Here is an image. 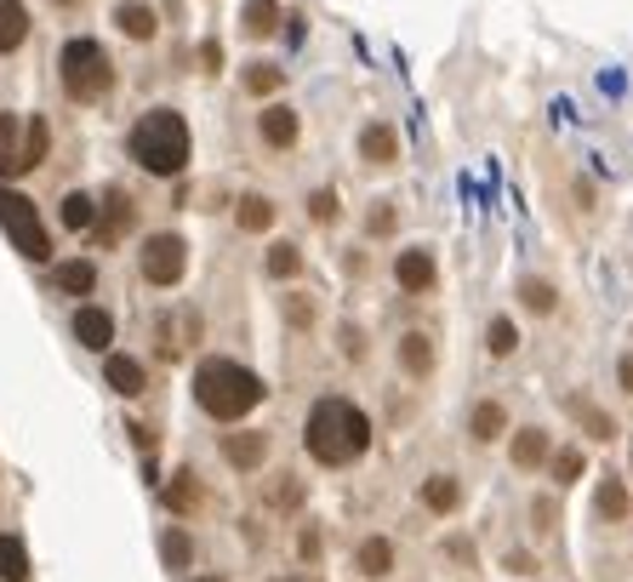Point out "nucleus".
Wrapping results in <instances>:
<instances>
[{
    "instance_id": "bb28decb",
    "label": "nucleus",
    "mask_w": 633,
    "mask_h": 582,
    "mask_svg": "<svg viewBox=\"0 0 633 582\" xmlns=\"http://www.w3.org/2000/svg\"><path fill=\"white\" fill-rule=\"evenodd\" d=\"M594 509H599V520H622L628 514V486L622 479H605V486L594 491Z\"/></svg>"
},
{
    "instance_id": "9b49d317",
    "label": "nucleus",
    "mask_w": 633,
    "mask_h": 582,
    "mask_svg": "<svg viewBox=\"0 0 633 582\" xmlns=\"http://www.w3.org/2000/svg\"><path fill=\"white\" fill-rule=\"evenodd\" d=\"M360 155H366L371 166L399 161V132H394V126H383V120H371L366 132H360Z\"/></svg>"
},
{
    "instance_id": "412c9836",
    "label": "nucleus",
    "mask_w": 633,
    "mask_h": 582,
    "mask_svg": "<svg viewBox=\"0 0 633 582\" xmlns=\"http://www.w3.org/2000/svg\"><path fill=\"white\" fill-rule=\"evenodd\" d=\"M565 412H571L582 428H588L594 440H611V435H617V417H611V412H594V406H588V400H582V394H571V400H565Z\"/></svg>"
},
{
    "instance_id": "393cba45",
    "label": "nucleus",
    "mask_w": 633,
    "mask_h": 582,
    "mask_svg": "<svg viewBox=\"0 0 633 582\" xmlns=\"http://www.w3.org/2000/svg\"><path fill=\"white\" fill-rule=\"evenodd\" d=\"M286 86V69L280 63H251L246 69V92L251 97H268V92H280Z\"/></svg>"
},
{
    "instance_id": "1a4fd4ad",
    "label": "nucleus",
    "mask_w": 633,
    "mask_h": 582,
    "mask_svg": "<svg viewBox=\"0 0 633 582\" xmlns=\"http://www.w3.org/2000/svg\"><path fill=\"white\" fill-rule=\"evenodd\" d=\"M115 23H120L126 40H155V29H160V17H155V7H148V0H120V7H115Z\"/></svg>"
},
{
    "instance_id": "dca6fc26",
    "label": "nucleus",
    "mask_w": 633,
    "mask_h": 582,
    "mask_svg": "<svg viewBox=\"0 0 633 582\" xmlns=\"http://www.w3.org/2000/svg\"><path fill=\"white\" fill-rule=\"evenodd\" d=\"M46 149H52V126H46L40 115L35 120H23V149H17V166L23 171H35L46 161Z\"/></svg>"
},
{
    "instance_id": "7ed1b4c3",
    "label": "nucleus",
    "mask_w": 633,
    "mask_h": 582,
    "mask_svg": "<svg viewBox=\"0 0 633 582\" xmlns=\"http://www.w3.org/2000/svg\"><path fill=\"white\" fill-rule=\"evenodd\" d=\"M126 149H132V161H138L143 171L177 177V171L189 166V120L177 115V109H148V115L132 126Z\"/></svg>"
},
{
    "instance_id": "2eb2a0df",
    "label": "nucleus",
    "mask_w": 633,
    "mask_h": 582,
    "mask_svg": "<svg viewBox=\"0 0 633 582\" xmlns=\"http://www.w3.org/2000/svg\"><path fill=\"white\" fill-rule=\"evenodd\" d=\"M52 286H58V292H69V297H86V292H97V263H86V258H69V263H58Z\"/></svg>"
},
{
    "instance_id": "2f4dec72",
    "label": "nucleus",
    "mask_w": 633,
    "mask_h": 582,
    "mask_svg": "<svg viewBox=\"0 0 633 582\" xmlns=\"http://www.w3.org/2000/svg\"><path fill=\"white\" fill-rule=\"evenodd\" d=\"M297 269H302V251L297 246H274L268 251V274H274V281H291Z\"/></svg>"
},
{
    "instance_id": "c85d7f7f",
    "label": "nucleus",
    "mask_w": 633,
    "mask_h": 582,
    "mask_svg": "<svg viewBox=\"0 0 633 582\" xmlns=\"http://www.w3.org/2000/svg\"><path fill=\"white\" fill-rule=\"evenodd\" d=\"M360 571H366V577H389V571H394V543L371 537V543L360 548Z\"/></svg>"
},
{
    "instance_id": "4c0bfd02",
    "label": "nucleus",
    "mask_w": 633,
    "mask_h": 582,
    "mask_svg": "<svg viewBox=\"0 0 633 582\" xmlns=\"http://www.w3.org/2000/svg\"><path fill=\"white\" fill-rule=\"evenodd\" d=\"M366 229H371V235H389V229H394V212H389V206H371Z\"/></svg>"
},
{
    "instance_id": "20e7f679",
    "label": "nucleus",
    "mask_w": 633,
    "mask_h": 582,
    "mask_svg": "<svg viewBox=\"0 0 633 582\" xmlns=\"http://www.w3.org/2000/svg\"><path fill=\"white\" fill-rule=\"evenodd\" d=\"M58 74H63V92L74 97V104H97V97L115 86V63H109V52H104L97 40H86V35H74V40L63 46Z\"/></svg>"
},
{
    "instance_id": "ddd939ff",
    "label": "nucleus",
    "mask_w": 633,
    "mask_h": 582,
    "mask_svg": "<svg viewBox=\"0 0 633 582\" xmlns=\"http://www.w3.org/2000/svg\"><path fill=\"white\" fill-rule=\"evenodd\" d=\"M258 132H263V143H274V149H291V143H297V109L268 104L263 120H258Z\"/></svg>"
},
{
    "instance_id": "f704fd0d",
    "label": "nucleus",
    "mask_w": 633,
    "mask_h": 582,
    "mask_svg": "<svg viewBox=\"0 0 633 582\" xmlns=\"http://www.w3.org/2000/svg\"><path fill=\"white\" fill-rule=\"evenodd\" d=\"M486 343H491V354H514V343H519V332H514V320H491V332H486Z\"/></svg>"
},
{
    "instance_id": "aec40b11",
    "label": "nucleus",
    "mask_w": 633,
    "mask_h": 582,
    "mask_svg": "<svg viewBox=\"0 0 633 582\" xmlns=\"http://www.w3.org/2000/svg\"><path fill=\"white\" fill-rule=\"evenodd\" d=\"M235 217H240L246 235H263V229H274V200L268 194H246L240 206H235Z\"/></svg>"
},
{
    "instance_id": "a211bd4d",
    "label": "nucleus",
    "mask_w": 633,
    "mask_h": 582,
    "mask_svg": "<svg viewBox=\"0 0 633 582\" xmlns=\"http://www.w3.org/2000/svg\"><path fill=\"white\" fill-rule=\"evenodd\" d=\"M548 458H553V446H548L542 428H519V435H514V463L519 468H542Z\"/></svg>"
},
{
    "instance_id": "a19ab883",
    "label": "nucleus",
    "mask_w": 633,
    "mask_h": 582,
    "mask_svg": "<svg viewBox=\"0 0 633 582\" xmlns=\"http://www.w3.org/2000/svg\"><path fill=\"white\" fill-rule=\"evenodd\" d=\"M617 377H622V389L633 394V354H622V366H617Z\"/></svg>"
},
{
    "instance_id": "58836bf2",
    "label": "nucleus",
    "mask_w": 633,
    "mask_h": 582,
    "mask_svg": "<svg viewBox=\"0 0 633 582\" xmlns=\"http://www.w3.org/2000/svg\"><path fill=\"white\" fill-rule=\"evenodd\" d=\"M200 69H223V46H217V40L200 46Z\"/></svg>"
},
{
    "instance_id": "f8f14e48",
    "label": "nucleus",
    "mask_w": 633,
    "mask_h": 582,
    "mask_svg": "<svg viewBox=\"0 0 633 582\" xmlns=\"http://www.w3.org/2000/svg\"><path fill=\"white\" fill-rule=\"evenodd\" d=\"M74 337H81L86 348H109V343H115V320H109V309L86 302V309L74 314Z\"/></svg>"
},
{
    "instance_id": "6e6552de",
    "label": "nucleus",
    "mask_w": 633,
    "mask_h": 582,
    "mask_svg": "<svg viewBox=\"0 0 633 582\" xmlns=\"http://www.w3.org/2000/svg\"><path fill=\"white\" fill-rule=\"evenodd\" d=\"M394 281H399V292H411V297H422V292H434V258L428 251H399L394 258Z\"/></svg>"
},
{
    "instance_id": "a878e982",
    "label": "nucleus",
    "mask_w": 633,
    "mask_h": 582,
    "mask_svg": "<svg viewBox=\"0 0 633 582\" xmlns=\"http://www.w3.org/2000/svg\"><path fill=\"white\" fill-rule=\"evenodd\" d=\"M399 360H405V371H428L434 366V343H428L422 332H405L399 337Z\"/></svg>"
},
{
    "instance_id": "ea45409f",
    "label": "nucleus",
    "mask_w": 633,
    "mask_h": 582,
    "mask_svg": "<svg viewBox=\"0 0 633 582\" xmlns=\"http://www.w3.org/2000/svg\"><path fill=\"white\" fill-rule=\"evenodd\" d=\"M509 571H519V577H530L537 566H530V554H509Z\"/></svg>"
},
{
    "instance_id": "39448f33",
    "label": "nucleus",
    "mask_w": 633,
    "mask_h": 582,
    "mask_svg": "<svg viewBox=\"0 0 633 582\" xmlns=\"http://www.w3.org/2000/svg\"><path fill=\"white\" fill-rule=\"evenodd\" d=\"M0 229L12 235V246H17L29 263H46V258H52V240H46V223H40V212H35V200L17 194V189H7V183H0Z\"/></svg>"
},
{
    "instance_id": "f257e3e1",
    "label": "nucleus",
    "mask_w": 633,
    "mask_h": 582,
    "mask_svg": "<svg viewBox=\"0 0 633 582\" xmlns=\"http://www.w3.org/2000/svg\"><path fill=\"white\" fill-rule=\"evenodd\" d=\"M302 440H309V458L325 463V468H343L354 458H366L371 446V417L354 406V400H320L309 412V428H302Z\"/></svg>"
},
{
    "instance_id": "7c9ffc66",
    "label": "nucleus",
    "mask_w": 633,
    "mask_h": 582,
    "mask_svg": "<svg viewBox=\"0 0 633 582\" xmlns=\"http://www.w3.org/2000/svg\"><path fill=\"white\" fill-rule=\"evenodd\" d=\"M502 428H509V412H502L497 400H486V406L474 412V440H497Z\"/></svg>"
},
{
    "instance_id": "cd10ccee",
    "label": "nucleus",
    "mask_w": 633,
    "mask_h": 582,
    "mask_svg": "<svg viewBox=\"0 0 633 582\" xmlns=\"http://www.w3.org/2000/svg\"><path fill=\"white\" fill-rule=\"evenodd\" d=\"M422 497H428V509H434V514H451L463 491H457V479H451V474H434V479L422 486Z\"/></svg>"
},
{
    "instance_id": "79ce46f5",
    "label": "nucleus",
    "mask_w": 633,
    "mask_h": 582,
    "mask_svg": "<svg viewBox=\"0 0 633 582\" xmlns=\"http://www.w3.org/2000/svg\"><path fill=\"white\" fill-rule=\"evenodd\" d=\"M58 7H81V0H58Z\"/></svg>"
},
{
    "instance_id": "c9c22d12",
    "label": "nucleus",
    "mask_w": 633,
    "mask_h": 582,
    "mask_svg": "<svg viewBox=\"0 0 633 582\" xmlns=\"http://www.w3.org/2000/svg\"><path fill=\"white\" fill-rule=\"evenodd\" d=\"M337 212H343V206H337V194H332V189L309 194V217H314V223H337Z\"/></svg>"
},
{
    "instance_id": "9d476101",
    "label": "nucleus",
    "mask_w": 633,
    "mask_h": 582,
    "mask_svg": "<svg viewBox=\"0 0 633 582\" xmlns=\"http://www.w3.org/2000/svg\"><path fill=\"white\" fill-rule=\"evenodd\" d=\"M104 377H109V389H115V394H126V400L148 389V371H143V360H132V354H109Z\"/></svg>"
},
{
    "instance_id": "e433bc0d",
    "label": "nucleus",
    "mask_w": 633,
    "mask_h": 582,
    "mask_svg": "<svg viewBox=\"0 0 633 582\" xmlns=\"http://www.w3.org/2000/svg\"><path fill=\"white\" fill-rule=\"evenodd\" d=\"M553 474H560L565 486H571V479H582V451H553Z\"/></svg>"
},
{
    "instance_id": "37998d69",
    "label": "nucleus",
    "mask_w": 633,
    "mask_h": 582,
    "mask_svg": "<svg viewBox=\"0 0 633 582\" xmlns=\"http://www.w3.org/2000/svg\"><path fill=\"white\" fill-rule=\"evenodd\" d=\"M200 582H223V577H200Z\"/></svg>"
},
{
    "instance_id": "b1692460",
    "label": "nucleus",
    "mask_w": 633,
    "mask_h": 582,
    "mask_svg": "<svg viewBox=\"0 0 633 582\" xmlns=\"http://www.w3.org/2000/svg\"><path fill=\"white\" fill-rule=\"evenodd\" d=\"M63 223H69L74 235H86L92 223H97V200H92V194H81V189L63 194Z\"/></svg>"
},
{
    "instance_id": "5701e85b",
    "label": "nucleus",
    "mask_w": 633,
    "mask_h": 582,
    "mask_svg": "<svg viewBox=\"0 0 633 582\" xmlns=\"http://www.w3.org/2000/svg\"><path fill=\"white\" fill-rule=\"evenodd\" d=\"M246 35H274V29H280V7H274V0H246Z\"/></svg>"
},
{
    "instance_id": "423d86ee",
    "label": "nucleus",
    "mask_w": 633,
    "mask_h": 582,
    "mask_svg": "<svg viewBox=\"0 0 633 582\" xmlns=\"http://www.w3.org/2000/svg\"><path fill=\"white\" fill-rule=\"evenodd\" d=\"M189 269V240L183 235H148L143 240V281L148 286H177Z\"/></svg>"
},
{
    "instance_id": "0eeeda50",
    "label": "nucleus",
    "mask_w": 633,
    "mask_h": 582,
    "mask_svg": "<svg viewBox=\"0 0 633 582\" xmlns=\"http://www.w3.org/2000/svg\"><path fill=\"white\" fill-rule=\"evenodd\" d=\"M138 223V206H132V194H120V189H109L104 200H97V223H92V235H97V246H115L126 229Z\"/></svg>"
},
{
    "instance_id": "f03ea898",
    "label": "nucleus",
    "mask_w": 633,
    "mask_h": 582,
    "mask_svg": "<svg viewBox=\"0 0 633 582\" xmlns=\"http://www.w3.org/2000/svg\"><path fill=\"white\" fill-rule=\"evenodd\" d=\"M263 377L258 371H246L240 360H200L194 366V400H200V412L217 417V423H240L246 412H258L263 406Z\"/></svg>"
},
{
    "instance_id": "473e14b6",
    "label": "nucleus",
    "mask_w": 633,
    "mask_h": 582,
    "mask_svg": "<svg viewBox=\"0 0 633 582\" xmlns=\"http://www.w3.org/2000/svg\"><path fill=\"white\" fill-rule=\"evenodd\" d=\"M160 554H166V566H171V571H183V566L194 560V548H189L183 531H166V537H160Z\"/></svg>"
},
{
    "instance_id": "4468645a",
    "label": "nucleus",
    "mask_w": 633,
    "mask_h": 582,
    "mask_svg": "<svg viewBox=\"0 0 633 582\" xmlns=\"http://www.w3.org/2000/svg\"><path fill=\"white\" fill-rule=\"evenodd\" d=\"M29 40V7L23 0H0V52H17Z\"/></svg>"
},
{
    "instance_id": "f3484780",
    "label": "nucleus",
    "mask_w": 633,
    "mask_h": 582,
    "mask_svg": "<svg viewBox=\"0 0 633 582\" xmlns=\"http://www.w3.org/2000/svg\"><path fill=\"white\" fill-rule=\"evenodd\" d=\"M223 458H229L235 468H263L268 440L263 435H229V440H223Z\"/></svg>"
},
{
    "instance_id": "4be33fe9",
    "label": "nucleus",
    "mask_w": 633,
    "mask_h": 582,
    "mask_svg": "<svg viewBox=\"0 0 633 582\" xmlns=\"http://www.w3.org/2000/svg\"><path fill=\"white\" fill-rule=\"evenodd\" d=\"M29 577V548H23V537H0V582H23Z\"/></svg>"
},
{
    "instance_id": "c756f323",
    "label": "nucleus",
    "mask_w": 633,
    "mask_h": 582,
    "mask_svg": "<svg viewBox=\"0 0 633 582\" xmlns=\"http://www.w3.org/2000/svg\"><path fill=\"white\" fill-rule=\"evenodd\" d=\"M519 302H525L530 314H553V309H560V292H553L548 281H525L519 286Z\"/></svg>"
},
{
    "instance_id": "6ab92c4d",
    "label": "nucleus",
    "mask_w": 633,
    "mask_h": 582,
    "mask_svg": "<svg viewBox=\"0 0 633 582\" xmlns=\"http://www.w3.org/2000/svg\"><path fill=\"white\" fill-rule=\"evenodd\" d=\"M17 149H23V120L17 115H0V177H23Z\"/></svg>"
},
{
    "instance_id": "72a5a7b5",
    "label": "nucleus",
    "mask_w": 633,
    "mask_h": 582,
    "mask_svg": "<svg viewBox=\"0 0 633 582\" xmlns=\"http://www.w3.org/2000/svg\"><path fill=\"white\" fill-rule=\"evenodd\" d=\"M194 497H200V486H194V474H177V479H171V486H166V502H171V509H177V514H183V509H194Z\"/></svg>"
}]
</instances>
